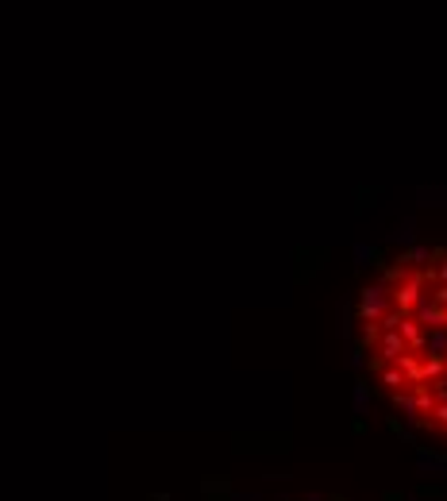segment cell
I'll use <instances>...</instances> for the list:
<instances>
[{
	"label": "cell",
	"mask_w": 447,
	"mask_h": 501,
	"mask_svg": "<svg viewBox=\"0 0 447 501\" xmlns=\"http://www.w3.org/2000/svg\"><path fill=\"white\" fill-rule=\"evenodd\" d=\"M312 501H320V497H312Z\"/></svg>",
	"instance_id": "obj_1"
}]
</instances>
